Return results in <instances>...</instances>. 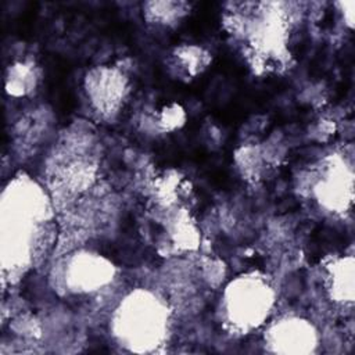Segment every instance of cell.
I'll list each match as a JSON object with an SVG mask.
<instances>
[{
	"mask_svg": "<svg viewBox=\"0 0 355 355\" xmlns=\"http://www.w3.org/2000/svg\"><path fill=\"white\" fill-rule=\"evenodd\" d=\"M57 241L55 205L50 193L26 173H17L0 197L3 284H17L50 255Z\"/></svg>",
	"mask_w": 355,
	"mask_h": 355,
	"instance_id": "obj_1",
	"label": "cell"
},
{
	"mask_svg": "<svg viewBox=\"0 0 355 355\" xmlns=\"http://www.w3.org/2000/svg\"><path fill=\"white\" fill-rule=\"evenodd\" d=\"M294 6L283 1L226 4L222 26L257 75L282 73L290 68Z\"/></svg>",
	"mask_w": 355,
	"mask_h": 355,
	"instance_id": "obj_2",
	"label": "cell"
},
{
	"mask_svg": "<svg viewBox=\"0 0 355 355\" xmlns=\"http://www.w3.org/2000/svg\"><path fill=\"white\" fill-rule=\"evenodd\" d=\"M108 333L123 352H162L172 340L173 311L161 293L146 287L132 288L112 308Z\"/></svg>",
	"mask_w": 355,
	"mask_h": 355,
	"instance_id": "obj_3",
	"label": "cell"
},
{
	"mask_svg": "<svg viewBox=\"0 0 355 355\" xmlns=\"http://www.w3.org/2000/svg\"><path fill=\"white\" fill-rule=\"evenodd\" d=\"M276 302V290L266 275L255 270L240 273L223 286L216 319L229 334L250 336L272 319Z\"/></svg>",
	"mask_w": 355,
	"mask_h": 355,
	"instance_id": "obj_4",
	"label": "cell"
},
{
	"mask_svg": "<svg viewBox=\"0 0 355 355\" xmlns=\"http://www.w3.org/2000/svg\"><path fill=\"white\" fill-rule=\"evenodd\" d=\"M118 276L116 265L98 251L71 250L54 261L49 283L54 293L65 298H85L107 290Z\"/></svg>",
	"mask_w": 355,
	"mask_h": 355,
	"instance_id": "obj_5",
	"label": "cell"
},
{
	"mask_svg": "<svg viewBox=\"0 0 355 355\" xmlns=\"http://www.w3.org/2000/svg\"><path fill=\"white\" fill-rule=\"evenodd\" d=\"M304 194L320 211L334 218H345L354 204L352 159L343 153H331L320 158L302 180Z\"/></svg>",
	"mask_w": 355,
	"mask_h": 355,
	"instance_id": "obj_6",
	"label": "cell"
},
{
	"mask_svg": "<svg viewBox=\"0 0 355 355\" xmlns=\"http://www.w3.org/2000/svg\"><path fill=\"white\" fill-rule=\"evenodd\" d=\"M82 92L92 116L111 123L118 119L130 98L132 80L119 65L101 64L86 71Z\"/></svg>",
	"mask_w": 355,
	"mask_h": 355,
	"instance_id": "obj_7",
	"label": "cell"
},
{
	"mask_svg": "<svg viewBox=\"0 0 355 355\" xmlns=\"http://www.w3.org/2000/svg\"><path fill=\"white\" fill-rule=\"evenodd\" d=\"M266 352L283 355H312L320 348V333L306 318L295 313L270 319L262 329Z\"/></svg>",
	"mask_w": 355,
	"mask_h": 355,
	"instance_id": "obj_8",
	"label": "cell"
},
{
	"mask_svg": "<svg viewBox=\"0 0 355 355\" xmlns=\"http://www.w3.org/2000/svg\"><path fill=\"white\" fill-rule=\"evenodd\" d=\"M54 169L51 173V190L54 205L60 198L69 200L79 197L87 189H90L96 180L97 165L90 157H85L82 153L68 155L67 158H55Z\"/></svg>",
	"mask_w": 355,
	"mask_h": 355,
	"instance_id": "obj_9",
	"label": "cell"
},
{
	"mask_svg": "<svg viewBox=\"0 0 355 355\" xmlns=\"http://www.w3.org/2000/svg\"><path fill=\"white\" fill-rule=\"evenodd\" d=\"M212 53L197 43H179L164 58L166 73L182 83H190L201 76L212 64Z\"/></svg>",
	"mask_w": 355,
	"mask_h": 355,
	"instance_id": "obj_10",
	"label": "cell"
},
{
	"mask_svg": "<svg viewBox=\"0 0 355 355\" xmlns=\"http://www.w3.org/2000/svg\"><path fill=\"white\" fill-rule=\"evenodd\" d=\"M323 286L329 300L349 308L355 297V262L351 254L337 255L323 263Z\"/></svg>",
	"mask_w": 355,
	"mask_h": 355,
	"instance_id": "obj_11",
	"label": "cell"
},
{
	"mask_svg": "<svg viewBox=\"0 0 355 355\" xmlns=\"http://www.w3.org/2000/svg\"><path fill=\"white\" fill-rule=\"evenodd\" d=\"M193 6L183 0H151L141 4V17L155 31H173L191 14Z\"/></svg>",
	"mask_w": 355,
	"mask_h": 355,
	"instance_id": "obj_12",
	"label": "cell"
},
{
	"mask_svg": "<svg viewBox=\"0 0 355 355\" xmlns=\"http://www.w3.org/2000/svg\"><path fill=\"white\" fill-rule=\"evenodd\" d=\"M42 76V67L35 60L15 61L6 71V92L12 97H28L37 90Z\"/></svg>",
	"mask_w": 355,
	"mask_h": 355,
	"instance_id": "obj_13",
	"label": "cell"
},
{
	"mask_svg": "<svg viewBox=\"0 0 355 355\" xmlns=\"http://www.w3.org/2000/svg\"><path fill=\"white\" fill-rule=\"evenodd\" d=\"M186 123V111L178 103H169L159 110H153L143 115L141 126L146 133L154 136L172 133Z\"/></svg>",
	"mask_w": 355,
	"mask_h": 355,
	"instance_id": "obj_14",
	"label": "cell"
},
{
	"mask_svg": "<svg viewBox=\"0 0 355 355\" xmlns=\"http://www.w3.org/2000/svg\"><path fill=\"white\" fill-rule=\"evenodd\" d=\"M336 6L338 7V11L344 19V24L349 28L354 29V8H355V3L352 0H345V1H338L336 3Z\"/></svg>",
	"mask_w": 355,
	"mask_h": 355,
	"instance_id": "obj_15",
	"label": "cell"
}]
</instances>
